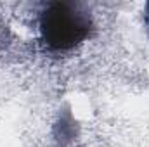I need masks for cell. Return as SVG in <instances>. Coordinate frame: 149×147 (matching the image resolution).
Wrapping results in <instances>:
<instances>
[{"instance_id": "1", "label": "cell", "mask_w": 149, "mask_h": 147, "mask_svg": "<svg viewBox=\"0 0 149 147\" xmlns=\"http://www.w3.org/2000/svg\"><path fill=\"white\" fill-rule=\"evenodd\" d=\"M94 30L88 9L74 2H50L38 16V35L47 50L56 54L71 52L85 43Z\"/></svg>"}, {"instance_id": "2", "label": "cell", "mask_w": 149, "mask_h": 147, "mask_svg": "<svg viewBox=\"0 0 149 147\" xmlns=\"http://www.w3.org/2000/svg\"><path fill=\"white\" fill-rule=\"evenodd\" d=\"M146 23H148V26H149V3L146 5Z\"/></svg>"}]
</instances>
